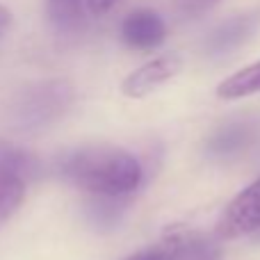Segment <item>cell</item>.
Returning a JSON list of instances; mask_svg holds the SVG:
<instances>
[{
  "instance_id": "5",
  "label": "cell",
  "mask_w": 260,
  "mask_h": 260,
  "mask_svg": "<svg viewBox=\"0 0 260 260\" xmlns=\"http://www.w3.org/2000/svg\"><path fill=\"white\" fill-rule=\"evenodd\" d=\"M167 23L153 9H135L121 23V39L133 50H153L165 41Z\"/></svg>"
},
{
  "instance_id": "1",
  "label": "cell",
  "mask_w": 260,
  "mask_h": 260,
  "mask_svg": "<svg viewBox=\"0 0 260 260\" xmlns=\"http://www.w3.org/2000/svg\"><path fill=\"white\" fill-rule=\"evenodd\" d=\"M55 171L69 185L94 197H128L142 183V165L117 146H80L55 160Z\"/></svg>"
},
{
  "instance_id": "8",
  "label": "cell",
  "mask_w": 260,
  "mask_h": 260,
  "mask_svg": "<svg viewBox=\"0 0 260 260\" xmlns=\"http://www.w3.org/2000/svg\"><path fill=\"white\" fill-rule=\"evenodd\" d=\"M44 9L57 35H76L85 25V0H44Z\"/></svg>"
},
{
  "instance_id": "13",
  "label": "cell",
  "mask_w": 260,
  "mask_h": 260,
  "mask_svg": "<svg viewBox=\"0 0 260 260\" xmlns=\"http://www.w3.org/2000/svg\"><path fill=\"white\" fill-rule=\"evenodd\" d=\"M121 197H96V201L89 203L87 212H89L91 221L99 226H112L123 217L126 206L119 203Z\"/></svg>"
},
{
  "instance_id": "4",
  "label": "cell",
  "mask_w": 260,
  "mask_h": 260,
  "mask_svg": "<svg viewBox=\"0 0 260 260\" xmlns=\"http://www.w3.org/2000/svg\"><path fill=\"white\" fill-rule=\"evenodd\" d=\"M180 71V59L176 55H160L151 62L142 64L121 82V91L128 99H144L153 94L157 87L169 82Z\"/></svg>"
},
{
  "instance_id": "17",
  "label": "cell",
  "mask_w": 260,
  "mask_h": 260,
  "mask_svg": "<svg viewBox=\"0 0 260 260\" xmlns=\"http://www.w3.org/2000/svg\"><path fill=\"white\" fill-rule=\"evenodd\" d=\"M9 25H12V14H9L7 7H3V5H0V37L7 32Z\"/></svg>"
},
{
  "instance_id": "12",
  "label": "cell",
  "mask_w": 260,
  "mask_h": 260,
  "mask_svg": "<svg viewBox=\"0 0 260 260\" xmlns=\"http://www.w3.org/2000/svg\"><path fill=\"white\" fill-rule=\"evenodd\" d=\"M25 185L27 180L18 176H0V226L21 208L25 199Z\"/></svg>"
},
{
  "instance_id": "2",
  "label": "cell",
  "mask_w": 260,
  "mask_h": 260,
  "mask_svg": "<svg viewBox=\"0 0 260 260\" xmlns=\"http://www.w3.org/2000/svg\"><path fill=\"white\" fill-rule=\"evenodd\" d=\"M76 103V87L64 78H48L25 85L12 96L5 117L18 133H39L62 121Z\"/></svg>"
},
{
  "instance_id": "10",
  "label": "cell",
  "mask_w": 260,
  "mask_h": 260,
  "mask_svg": "<svg viewBox=\"0 0 260 260\" xmlns=\"http://www.w3.org/2000/svg\"><path fill=\"white\" fill-rule=\"evenodd\" d=\"M260 91V59L249 67L240 69L238 73L229 76L219 87H217V96L224 101H235V99H244Z\"/></svg>"
},
{
  "instance_id": "6",
  "label": "cell",
  "mask_w": 260,
  "mask_h": 260,
  "mask_svg": "<svg viewBox=\"0 0 260 260\" xmlns=\"http://www.w3.org/2000/svg\"><path fill=\"white\" fill-rule=\"evenodd\" d=\"M256 27H258V16H253V14H240V16L229 18V21L217 25L208 35L206 44H203L206 55L224 57V55L233 53V50H238L240 46L251 39Z\"/></svg>"
},
{
  "instance_id": "14",
  "label": "cell",
  "mask_w": 260,
  "mask_h": 260,
  "mask_svg": "<svg viewBox=\"0 0 260 260\" xmlns=\"http://www.w3.org/2000/svg\"><path fill=\"white\" fill-rule=\"evenodd\" d=\"M176 260H221V247L215 240L189 233L183 251H180V256Z\"/></svg>"
},
{
  "instance_id": "15",
  "label": "cell",
  "mask_w": 260,
  "mask_h": 260,
  "mask_svg": "<svg viewBox=\"0 0 260 260\" xmlns=\"http://www.w3.org/2000/svg\"><path fill=\"white\" fill-rule=\"evenodd\" d=\"M117 3L119 0H87V9H89L94 16H103V14L112 12Z\"/></svg>"
},
{
  "instance_id": "16",
  "label": "cell",
  "mask_w": 260,
  "mask_h": 260,
  "mask_svg": "<svg viewBox=\"0 0 260 260\" xmlns=\"http://www.w3.org/2000/svg\"><path fill=\"white\" fill-rule=\"evenodd\" d=\"M215 3L217 0H180V5H183V9L187 14H201L206 9H210Z\"/></svg>"
},
{
  "instance_id": "11",
  "label": "cell",
  "mask_w": 260,
  "mask_h": 260,
  "mask_svg": "<svg viewBox=\"0 0 260 260\" xmlns=\"http://www.w3.org/2000/svg\"><path fill=\"white\" fill-rule=\"evenodd\" d=\"M187 235L189 233L185 229H176L171 233H167L162 238V242L153 244L148 249H142V251L133 253L126 260H176L183 251L185 242H187Z\"/></svg>"
},
{
  "instance_id": "7",
  "label": "cell",
  "mask_w": 260,
  "mask_h": 260,
  "mask_svg": "<svg viewBox=\"0 0 260 260\" xmlns=\"http://www.w3.org/2000/svg\"><path fill=\"white\" fill-rule=\"evenodd\" d=\"M253 137H256V128L249 121L226 123L208 139V153L212 157H233L238 153L247 151Z\"/></svg>"
},
{
  "instance_id": "3",
  "label": "cell",
  "mask_w": 260,
  "mask_h": 260,
  "mask_svg": "<svg viewBox=\"0 0 260 260\" xmlns=\"http://www.w3.org/2000/svg\"><path fill=\"white\" fill-rule=\"evenodd\" d=\"M260 231V178L244 187L233 201L226 206L217 233L226 240L242 238V235Z\"/></svg>"
},
{
  "instance_id": "9",
  "label": "cell",
  "mask_w": 260,
  "mask_h": 260,
  "mask_svg": "<svg viewBox=\"0 0 260 260\" xmlns=\"http://www.w3.org/2000/svg\"><path fill=\"white\" fill-rule=\"evenodd\" d=\"M39 171V160L27 148H21L12 142L0 139V176H18L30 180Z\"/></svg>"
}]
</instances>
